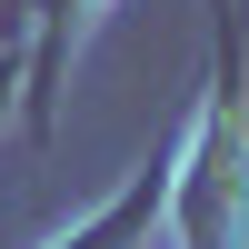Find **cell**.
Masks as SVG:
<instances>
[{
    "instance_id": "1",
    "label": "cell",
    "mask_w": 249,
    "mask_h": 249,
    "mask_svg": "<svg viewBox=\"0 0 249 249\" xmlns=\"http://www.w3.org/2000/svg\"><path fill=\"white\" fill-rule=\"evenodd\" d=\"M170 210H179V249H249V120H239V100L199 110L190 160L170 170Z\"/></svg>"
},
{
    "instance_id": "2",
    "label": "cell",
    "mask_w": 249,
    "mask_h": 249,
    "mask_svg": "<svg viewBox=\"0 0 249 249\" xmlns=\"http://www.w3.org/2000/svg\"><path fill=\"white\" fill-rule=\"evenodd\" d=\"M160 210H170V170H150V179H130V190H120L110 210L90 219V230H80V239H60V249H140V239H150V219H160Z\"/></svg>"
},
{
    "instance_id": "3",
    "label": "cell",
    "mask_w": 249,
    "mask_h": 249,
    "mask_svg": "<svg viewBox=\"0 0 249 249\" xmlns=\"http://www.w3.org/2000/svg\"><path fill=\"white\" fill-rule=\"evenodd\" d=\"M0 90H10V80H0Z\"/></svg>"
}]
</instances>
